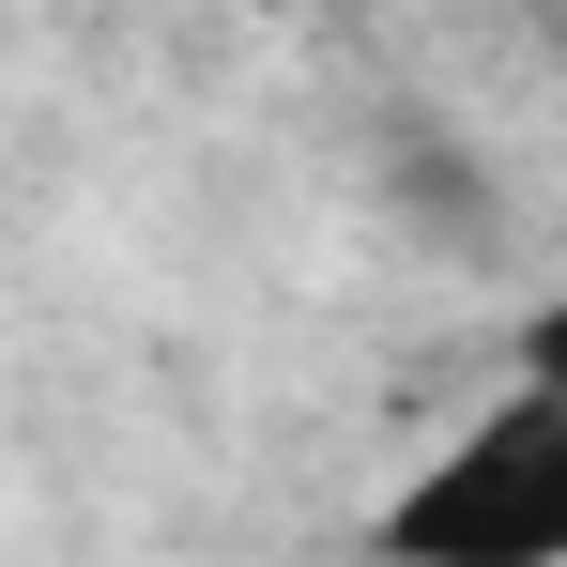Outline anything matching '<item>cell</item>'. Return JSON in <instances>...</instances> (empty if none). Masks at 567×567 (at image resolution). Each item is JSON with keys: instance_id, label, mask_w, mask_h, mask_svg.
Returning <instances> with one entry per match:
<instances>
[{"instance_id": "obj_1", "label": "cell", "mask_w": 567, "mask_h": 567, "mask_svg": "<svg viewBox=\"0 0 567 567\" xmlns=\"http://www.w3.org/2000/svg\"><path fill=\"white\" fill-rule=\"evenodd\" d=\"M369 537L383 553H445V567H567V399L537 369H506L491 414L414 445V475L369 506Z\"/></svg>"}, {"instance_id": "obj_2", "label": "cell", "mask_w": 567, "mask_h": 567, "mask_svg": "<svg viewBox=\"0 0 567 567\" xmlns=\"http://www.w3.org/2000/svg\"><path fill=\"white\" fill-rule=\"evenodd\" d=\"M522 369H537V383H553V399H567V291H553V307H537V322H522Z\"/></svg>"}]
</instances>
